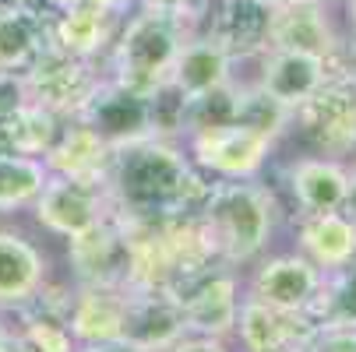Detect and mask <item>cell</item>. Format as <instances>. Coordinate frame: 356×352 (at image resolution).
Segmentation results:
<instances>
[{
    "mask_svg": "<svg viewBox=\"0 0 356 352\" xmlns=\"http://www.w3.org/2000/svg\"><path fill=\"white\" fill-rule=\"evenodd\" d=\"M346 11H349V49L356 57V0H346Z\"/></svg>",
    "mask_w": 356,
    "mask_h": 352,
    "instance_id": "cell-36",
    "label": "cell"
},
{
    "mask_svg": "<svg viewBox=\"0 0 356 352\" xmlns=\"http://www.w3.org/2000/svg\"><path fill=\"white\" fill-rule=\"evenodd\" d=\"M49 173H64V176H81V180H106L110 162H113V148L88 131L78 120H64L57 141L49 144V152L42 156Z\"/></svg>",
    "mask_w": 356,
    "mask_h": 352,
    "instance_id": "cell-22",
    "label": "cell"
},
{
    "mask_svg": "<svg viewBox=\"0 0 356 352\" xmlns=\"http://www.w3.org/2000/svg\"><path fill=\"white\" fill-rule=\"evenodd\" d=\"M29 212L46 236L64 240V243L88 233L99 222H106L110 215H117L106 180H81V176H64V173L46 176Z\"/></svg>",
    "mask_w": 356,
    "mask_h": 352,
    "instance_id": "cell-5",
    "label": "cell"
},
{
    "mask_svg": "<svg viewBox=\"0 0 356 352\" xmlns=\"http://www.w3.org/2000/svg\"><path fill=\"white\" fill-rule=\"evenodd\" d=\"M49 176L46 159L22 156V152H0V215L29 212Z\"/></svg>",
    "mask_w": 356,
    "mask_h": 352,
    "instance_id": "cell-25",
    "label": "cell"
},
{
    "mask_svg": "<svg viewBox=\"0 0 356 352\" xmlns=\"http://www.w3.org/2000/svg\"><path fill=\"white\" fill-rule=\"evenodd\" d=\"M293 250H300L307 261H314L321 271H335L356 258V222L339 212H318L300 215L293 229Z\"/></svg>",
    "mask_w": 356,
    "mask_h": 352,
    "instance_id": "cell-20",
    "label": "cell"
},
{
    "mask_svg": "<svg viewBox=\"0 0 356 352\" xmlns=\"http://www.w3.org/2000/svg\"><path fill=\"white\" fill-rule=\"evenodd\" d=\"M346 176L349 166L342 159H328L318 152L286 162L282 183L289 194V205L296 208V219L318 215V212H339L346 201Z\"/></svg>",
    "mask_w": 356,
    "mask_h": 352,
    "instance_id": "cell-18",
    "label": "cell"
},
{
    "mask_svg": "<svg viewBox=\"0 0 356 352\" xmlns=\"http://www.w3.org/2000/svg\"><path fill=\"white\" fill-rule=\"evenodd\" d=\"M180 310H184V335H212V338H233L240 299H243V278L236 268L212 265L191 278L180 292Z\"/></svg>",
    "mask_w": 356,
    "mask_h": 352,
    "instance_id": "cell-9",
    "label": "cell"
},
{
    "mask_svg": "<svg viewBox=\"0 0 356 352\" xmlns=\"http://www.w3.org/2000/svg\"><path fill=\"white\" fill-rule=\"evenodd\" d=\"M250 268L254 271L243 278V296L258 299L265 307L286 310V314H307L325 278V271L303 258L300 250L261 254Z\"/></svg>",
    "mask_w": 356,
    "mask_h": 352,
    "instance_id": "cell-8",
    "label": "cell"
},
{
    "mask_svg": "<svg viewBox=\"0 0 356 352\" xmlns=\"http://www.w3.org/2000/svg\"><path fill=\"white\" fill-rule=\"evenodd\" d=\"M25 103H32L25 74L22 71H0V117H11Z\"/></svg>",
    "mask_w": 356,
    "mask_h": 352,
    "instance_id": "cell-29",
    "label": "cell"
},
{
    "mask_svg": "<svg viewBox=\"0 0 356 352\" xmlns=\"http://www.w3.org/2000/svg\"><path fill=\"white\" fill-rule=\"evenodd\" d=\"M275 141L268 131H258L250 124H222V127H205L191 131L180 137L187 159L194 162L197 173L209 180H254L268 166Z\"/></svg>",
    "mask_w": 356,
    "mask_h": 352,
    "instance_id": "cell-4",
    "label": "cell"
},
{
    "mask_svg": "<svg viewBox=\"0 0 356 352\" xmlns=\"http://www.w3.org/2000/svg\"><path fill=\"white\" fill-rule=\"evenodd\" d=\"M272 8H275L272 0H219L216 8H209L205 32L236 64L258 60L268 49Z\"/></svg>",
    "mask_w": 356,
    "mask_h": 352,
    "instance_id": "cell-16",
    "label": "cell"
},
{
    "mask_svg": "<svg viewBox=\"0 0 356 352\" xmlns=\"http://www.w3.org/2000/svg\"><path fill=\"white\" fill-rule=\"evenodd\" d=\"M71 120L95 131L110 148H124L141 137H156L152 131V99L138 88L120 85L110 74H99L88 95L78 103Z\"/></svg>",
    "mask_w": 356,
    "mask_h": 352,
    "instance_id": "cell-6",
    "label": "cell"
},
{
    "mask_svg": "<svg viewBox=\"0 0 356 352\" xmlns=\"http://www.w3.org/2000/svg\"><path fill=\"white\" fill-rule=\"evenodd\" d=\"M268 49H300L325 60H349L346 39L335 28L325 0H282L272 8Z\"/></svg>",
    "mask_w": 356,
    "mask_h": 352,
    "instance_id": "cell-12",
    "label": "cell"
},
{
    "mask_svg": "<svg viewBox=\"0 0 356 352\" xmlns=\"http://www.w3.org/2000/svg\"><path fill=\"white\" fill-rule=\"evenodd\" d=\"M342 212L356 222V162L349 166V176H346V201H342Z\"/></svg>",
    "mask_w": 356,
    "mask_h": 352,
    "instance_id": "cell-32",
    "label": "cell"
},
{
    "mask_svg": "<svg viewBox=\"0 0 356 352\" xmlns=\"http://www.w3.org/2000/svg\"><path fill=\"white\" fill-rule=\"evenodd\" d=\"M22 74H25L32 103L54 110L57 117L67 120L78 110L81 99L88 95V88L95 85L99 67H95V60L71 57V53H64V49H57L54 42H42L35 60Z\"/></svg>",
    "mask_w": 356,
    "mask_h": 352,
    "instance_id": "cell-10",
    "label": "cell"
},
{
    "mask_svg": "<svg viewBox=\"0 0 356 352\" xmlns=\"http://www.w3.org/2000/svg\"><path fill=\"white\" fill-rule=\"evenodd\" d=\"M346 74H349V85H353V92H356V60H349V67H346Z\"/></svg>",
    "mask_w": 356,
    "mask_h": 352,
    "instance_id": "cell-38",
    "label": "cell"
},
{
    "mask_svg": "<svg viewBox=\"0 0 356 352\" xmlns=\"http://www.w3.org/2000/svg\"><path fill=\"white\" fill-rule=\"evenodd\" d=\"M325 4H346V0H325Z\"/></svg>",
    "mask_w": 356,
    "mask_h": 352,
    "instance_id": "cell-39",
    "label": "cell"
},
{
    "mask_svg": "<svg viewBox=\"0 0 356 352\" xmlns=\"http://www.w3.org/2000/svg\"><path fill=\"white\" fill-rule=\"evenodd\" d=\"M74 352H141V349L124 338H106V342H81Z\"/></svg>",
    "mask_w": 356,
    "mask_h": 352,
    "instance_id": "cell-31",
    "label": "cell"
},
{
    "mask_svg": "<svg viewBox=\"0 0 356 352\" xmlns=\"http://www.w3.org/2000/svg\"><path fill=\"white\" fill-rule=\"evenodd\" d=\"M85 4H99V0H46L49 11H71V8H85Z\"/></svg>",
    "mask_w": 356,
    "mask_h": 352,
    "instance_id": "cell-34",
    "label": "cell"
},
{
    "mask_svg": "<svg viewBox=\"0 0 356 352\" xmlns=\"http://www.w3.org/2000/svg\"><path fill=\"white\" fill-rule=\"evenodd\" d=\"M349 60H325L314 53H300V49H265L258 57V85L268 99H275L286 110H300L311 95L325 88L328 78L346 71Z\"/></svg>",
    "mask_w": 356,
    "mask_h": 352,
    "instance_id": "cell-11",
    "label": "cell"
},
{
    "mask_svg": "<svg viewBox=\"0 0 356 352\" xmlns=\"http://www.w3.org/2000/svg\"><path fill=\"white\" fill-rule=\"evenodd\" d=\"M209 22V0H194L191 8H156L141 4L120 18L106 60V74L127 88L152 92L173 71V60L187 35L201 32Z\"/></svg>",
    "mask_w": 356,
    "mask_h": 352,
    "instance_id": "cell-3",
    "label": "cell"
},
{
    "mask_svg": "<svg viewBox=\"0 0 356 352\" xmlns=\"http://www.w3.org/2000/svg\"><path fill=\"white\" fill-rule=\"evenodd\" d=\"M240 92H243V78H229L226 85H216L209 92L187 99V106H184V134L236 124L240 120Z\"/></svg>",
    "mask_w": 356,
    "mask_h": 352,
    "instance_id": "cell-27",
    "label": "cell"
},
{
    "mask_svg": "<svg viewBox=\"0 0 356 352\" xmlns=\"http://www.w3.org/2000/svg\"><path fill=\"white\" fill-rule=\"evenodd\" d=\"M46 42V15H29L0 0V71H25Z\"/></svg>",
    "mask_w": 356,
    "mask_h": 352,
    "instance_id": "cell-24",
    "label": "cell"
},
{
    "mask_svg": "<svg viewBox=\"0 0 356 352\" xmlns=\"http://www.w3.org/2000/svg\"><path fill=\"white\" fill-rule=\"evenodd\" d=\"M233 67H236V60L226 53V49L205 28H201V32H194V35L184 39V46H180V53H177L173 71H170L166 81L177 85L184 99H194L201 92H209V88L226 85L229 78H236Z\"/></svg>",
    "mask_w": 356,
    "mask_h": 352,
    "instance_id": "cell-21",
    "label": "cell"
},
{
    "mask_svg": "<svg viewBox=\"0 0 356 352\" xmlns=\"http://www.w3.org/2000/svg\"><path fill=\"white\" fill-rule=\"evenodd\" d=\"M0 352H15V328L0 314Z\"/></svg>",
    "mask_w": 356,
    "mask_h": 352,
    "instance_id": "cell-33",
    "label": "cell"
},
{
    "mask_svg": "<svg viewBox=\"0 0 356 352\" xmlns=\"http://www.w3.org/2000/svg\"><path fill=\"white\" fill-rule=\"evenodd\" d=\"M272 4H282V0H272Z\"/></svg>",
    "mask_w": 356,
    "mask_h": 352,
    "instance_id": "cell-40",
    "label": "cell"
},
{
    "mask_svg": "<svg viewBox=\"0 0 356 352\" xmlns=\"http://www.w3.org/2000/svg\"><path fill=\"white\" fill-rule=\"evenodd\" d=\"M141 4V0H138ZM145 4H156V8H191L194 0H145Z\"/></svg>",
    "mask_w": 356,
    "mask_h": 352,
    "instance_id": "cell-37",
    "label": "cell"
},
{
    "mask_svg": "<svg viewBox=\"0 0 356 352\" xmlns=\"http://www.w3.org/2000/svg\"><path fill=\"white\" fill-rule=\"evenodd\" d=\"M166 352H233L226 338H212V335H180Z\"/></svg>",
    "mask_w": 356,
    "mask_h": 352,
    "instance_id": "cell-30",
    "label": "cell"
},
{
    "mask_svg": "<svg viewBox=\"0 0 356 352\" xmlns=\"http://www.w3.org/2000/svg\"><path fill=\"white\" fill-rule=\"evenodd\" d=\"M314 328L307 314H286L243 296L229 342H236V352H300Z\"/></svg>",
    "mask_w": 356,
    "mask_h": 352,
    "instance_id": "cell-17",
    "label": "cell"
},
{
    "mask_svg": "<svg viewBox=\"0 0 356 352\" xmlns=\"http://www.w3.org/2000/svg\"><path fill=\"white\" fill-rule=\"evenodd\" d=\"M64 117L46 110L39 103H25L11 117H0V152H22V156H46L57 141Z\"/></svg>",
    "mask_w": 356,
    "mask_h": 352,
    "instance_id": "cell-23",
    "label": "cell"
},
{
    "mask_svg": "<svg viewBox=\"0 0 356 352\" xmlns=\"http://www.w3.org/2000/svg\"><path fill=\"white\" fill-rule=\"evenodd\" d=\"M106 187L124 219H173L197 212L209 176L194 169L180 141L141 137L113 148Z\"/></svg>",
    "mask_w": 356,
    "mask_h": 352,
    "instance_id": "cell-1",
    "label": "cell"
},
{
    "mask_svg": "<svg viewBox=\"0 0 356 352\" xmlns=\"http://www.w3.org/2000/svg\"><path fill=\"white\" fill-rule=\"evenodd\" d=\"M49 285V258L42 246L11 226H0V314H22Z\"/></svg>",
    "mask_w": 356,
    "mask_h": 352,
    "instance_id": "cell-13",
    "label": "cell"
},
{
    "mask_svg": "<svg viewBox=\"0 0 356 352\" xmlns=\"http://www.w3.org/2000/svg\"><path fill=\"white\" fill-rule=\"evenodd\" d=\"M120 28V15L103 4H85L71 11H49L46 15V42L81 60H103L113 46Z\"/></svg>",
    "mask_w": 356,
    "mask_h": 352,
    "instance_id": "cell-19",
    "label": "cell"
},
{
    "mask_svg": "<svg viewBox=\"0 0 356 352\" xmlns=\"http://www.w3.org/2000/svg\"><path fill=\"white\" fill-rule=\"evenodd\" d=\"M314 324H346L356 328V258L335 271H325L321 289L307 310Z\"/></svg>",
    "mask_w": 356,
    "mask_h": 352,
    "instance_id": "cell-26",
    "label": "cell"
},
{
    "mask_svg": "<svg viewBox=\"0 0 356 352\" xmlns=\"http://www.w3.org/2000/svg\"><path fill=\"white\" fill-rule=\"evenodd\" d=\"M293 127L303 131L318 156L346 162L356 152V92L349 85V74L339 71L335 78H328L325 88L293 113Z\"/></svg>",
    "mask_w": 356,
    "mask_h": 352,
    "instance_id": "cell-7",
    "label": "cell"
},
{
    "mask_svg": "<svg viewBox=\"0 0 356 352\" xmlns=\"http://www.w3.org/2000/svg\"><path fill=\"white\" fill-rule=\"evenodd\" d=\"M99 4H103V8H110L113 15H120V18H124L131 8H138V0H99Z\"/></svg>",
    "mask_w": 356,
    "mask_h": 352,
    "instance_id": "cell-35",
    "label": "cell"
},
{
    "mask_svg": "<svg viewBox=\"0 0 356 352\" xmlns=\"http://www.w3.org/2000/svg\"><path fill=\"white\" fill-rule=\"evenodd\" d=\"M300 352H356V328L346 324H318Z\"/></svg>",
    "mask_w": 356,
    "mask_h": 352,
    "instance_id": "cell-28",
    "label": "cell"
},
{
    "mask_svg": "<svg viewBox=\"0 0 356 352\" xmlns=\"http://www.w3.org/2000/svg\"><path fill=\"white\" fill-rule=\"evenodd\" d=\"M282 205L279 194L254 180H209V190L194 212V222L205 236L212 258L226 268L254 265L272 243Z\"/></svg>",
    "mask_w": 356,
    "mask_h": 352,
    "instance_id": "cell-2",
    "label": "cell"
},
{
    "mask_svg": "<svg viewBox=\"0 0 356 352\" xmlns=\"http://www.w3.org/2000/svg\"><path fill=\"white\" fill-rule=\"evenodd\" d=\"M184 335V310L173 289H131L124 292L120 338L141 352H166Z\"/></svg>",
    "mask_w": 356,
    "mask_h": 352,
    "instance_id": "cell-14",
    "label": "cell"
},
{
    "mask_svg": "<svg viewBox=\"0 0 356 352\" xmlns=\"http://www.w3.org/2000/svg\"><path fill=\"white\" fill-rule=\"evenodd\" d=\"M67 265L74 285H127V233L120 215L67 240Z\"/></svg>",
    "mask_w": 356,
    "mask_h": 352,
    "instance_id": "cell-15",
    "label": "cell"
}]
</instances>
